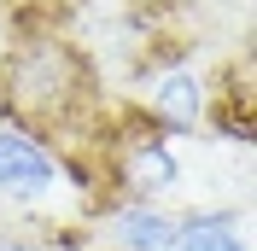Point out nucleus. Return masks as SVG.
<instances>
[{
  "label": "nucleus",
  "instance_id": "f257e3e1",
  "mask_svg": "<svg viewBox=\"0 0 257 251\" xmlns=\"http://www.w3.org/2000/svg\"><path fill=\"white\" fill-rule=\"evenodd\" d=\"M94 64L76 41H64L53 30L18 35L6 59H0V105L12 111V129L35 135V141H64L70 152H88L99 141L94 123Z\"/></svg>",
  "mask_w": 257,
  "mask_h": 251
},
{
  "label": "nucleus",
  "instance_id": "f03ea898",
  "mask_svg": "<svg viewBox=\"0 0 257 251\" xmlns=\"http://www.w3.org/2000/svg\"><path fill=\"white\" fill-rule=\"evenodd\" d=\"M59 187V158H53L47 141H35V135H24V129L0 123V199H47V193Z\"/></svg>",
  "mask_w": 257,
  "mask_h": 251
},
{
  "label": "nucleus",
  "instance_id": "7ed1b4c3",
  "mask_svg": "<svg viewBox=\"0 0 257 251\" xmlns=\"http://www.w3.org/2000/svg\"><path fill=\"white\" fill-rule=\"evenodd\" d=\"M146 117H152L164 135H187V129H199V117H205V82L193 76L187 64H164V70H152Z\"/></svg>",
  "mask_w": 257,
  "mask_h": 251
},
{
  "label": "nucleus",
  "instance_id": "20e7f679",
  "mask_svg": "<svg viewBox=\"0 0 257 251\" xmlns=\"http://www.w3.org/2000/svg\"><path fill=\"white\" fill-rule=\"evenodd\" d=\"M205 117L228 141H251V53L216 64V88H205Z\"/></svg>",
  "mask_w": 257,
  "mask_h": 251
},
{
  "label": "nucleus",
  "instance_id": "39448f33",
  "mask_svg": "<svg viewBox=\"0 0 257 251\" xmlns=\"http://www.w3.org/2000/svg\"><path fill=\"white\" fill-rule=\"evenodd\" d=\"M105 234H111L117 251H170V239H176V216H164L158 204H117Z\"/></svg>",
  "mask_w": 257,
  "mask_h": 251
},
{
  "label": "nucleus",
  "instance_id": "423d86ee",
  "mask_svg": "<svg viewBox=\"0 0 257 251\" xmlns=\"http://www.w3.org/2000/svg\"><path fill=\"white\" fill-rule=\"evenodd\" d=\"M228 239H234V216L228 210H193V216H176L170 251H222Z\"/></svg>",
  "mask_w": 257,
  "mask_h": 251
},
{
  "label": "nucleus",
  "instance_id": "0eeeda50",
  "mask_svg": "<svg viewBox=\"0 0 257 251\" xmlns=\"http://www.w3.org/2000/svg\"><path fill=\"white\" fill-rule=\"evenodd\" d=\"M222 251H251V245H245V239H240V234H234V239H228V245H222Z\"/></svg>",
  "mask_w": 257,
  "mask_h": 251
}]
</instances>
